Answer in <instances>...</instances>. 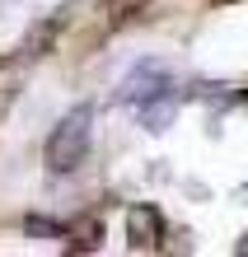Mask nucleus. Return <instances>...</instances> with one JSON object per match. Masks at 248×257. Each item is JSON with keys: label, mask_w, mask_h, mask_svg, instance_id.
Returning a JSON list of instances; mask_svg holds the SVG:
<instances>
[{"label": "nucleus", "mask_w": 248, "mask_h": 257, "mask_svg": "<svg viewBox=\"0 0 248 257\" xmlns=\"http://www.w3.org/2000/svg\"><path fill=\"white\" fill-rule=\"evenodd\" d=\"M89 145H94V108H89V103H75L52 126L47 145H42V159H47L52 173H75L89 159Z\"/></svg>", "instance_id": "1"}, {"label": "nucleus", "mask_w": 248, "mask_h": 257, "mask_svg": "<svg viewBox=\"0 0 248 257\" xmlns=\"http://www.w3.org/2000/svg\"><path fill=\"white\" fill-rule=\"evenodd\" d=\"M169 94H174V75H169L164 61H136L127 70V80L117 84V98L131 103V108H145V103L169 98Z\"/></svg>", "instance_id": "2"}]
</instances>
